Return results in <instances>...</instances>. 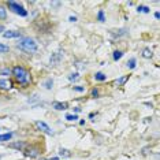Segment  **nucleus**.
<instances>
[{
	"label": "nucleus",
	"instance_id": "f257e3e1",
	"mask_svg": "<svg viewBox=\"0 0 160 160\" xmlns=\"http://www.w3.org/2000/svg\"><path fill=\"white\" fill-rule=\"evenodd\" d=\"M11 72H12V75L15 77V79L21 83V85L26 86V85H29V83L32 82V77H30V74H29V71L22 66H15L11 70Z\"/></svg>",
	"mask_w": 160,
	"mask_h": 160
},
{
	"label": "nucleus",
	"instance_id": "f03ea898",
	"mask_svg": "<svg viewBox=\"0 0 160 160\" xmlns=\"http://www.w3.org/2000/svg\"><path fill=\"white\" fill-rule=\"evenodd\" d=\"M18 47H19L21 49H23L25 52H29V53H34V52H37V49H38L37 42H36L33 38H30V37L21 38V41H19V44H18Z\"/></svg>",
	"mask_w": 160,
	"mask_h": 160
},
{
	"label": "nucleus",
	"instance_id": "7ed1b4c3",
	"mask_svg": "<svg viewBox=\"0 0 160 160\" xmlns=\"http://www.w3.org/2000/svg\"><path fill=\"white\" fill-rule=\"evenodd\" d=\"M7 6H8V8L11 10V11H14L15 14H18V15H21V17H26V15H28V11L25 10V7L21 6L19 3L8 2V3H7Z\"/></svg>",
	"mask_w": 160,
	"mask_h": 160
},
{
	"label": "nucleus",
	"instance_id": "20e7f679",
	"mask_svg": "<svg viewBox=\"0 0 160 160\" xmlns=\"http://www.w3.org/2000/svg\"><path fill=\"white\" fill-rule=\"evenodd\" d=\"M36 127L40 130V132H42V133H45V134H48V136H53V132L51 130V127L47 125L45 122H41V121H37L36 122Z\"/></svg>",
	"mask_w": 160,
	"mask_h": 160
},
{
	"label": "nucleus",
	"instance_id": "39448f33",
	"mask_svg": "<svg viewBox=\"0 0 160 160\" xmlns=\"http://www.w3.org/2000/svg\"><path fill=\"white\" fill-rule=\"evenodd\" d=\"M3 37L4 38H19L21 37V32L17 30H7L3 33Z\"/></svg>",
	"mask_w": 160,
	"mask_h": 160
},
{
	"label": "nucleus",
	"instance_id": "423d86ee",
	"mask_svg": "<svg viewBox=\"0 0 160 160\" xmlns=\"http://www.w3.org/2000/svg\"><path fill=\"white\" fill-rule=\"evenodd\" d=\"M12 88V82L10 81V79H0V89L3 90H10Z\"/></svg>",
	"mask_w": 160,
	"mask_h": 160
},
{
	"label": "nucleus",
	"instance_id": "0eeeda50",
	"mask_svg": "<svg viewBox=\"0 0 160 160\" xmlns=\"http://www.w3.org/2000/svg\"><path fill=\"white\" fill-rule=\"evenodd\" d=\"M52 107L58 111H64L68 108V104L67 103H60V101H53L52 103Z\"/></svg>",
	"mask_w": 160,
	"mask_h": 160
},
{
	"label": "nucleus",
	"instance_id": "6e6552de",
	"mask_svg": "<svg viewBox=\"0 0 160 160\" xmlns=\"http://www.w3.org/2000/svg\"><path fill=\"white\" fill-rule=\"evenodd\" d=\"M152 56H153V52H152L149 48H145L142 51V58H145V59H151Z\"/></svg>",
	"mask_w": 160,
	"mask_h": 160
},
{
	"label": "nucleus",
	"instance_id": "1a4fd4ad",
	"mask_svg": "<svg viewBox=\"0 0 160 160\" xmlns=\"http://www.w3.org/2000/svg\"><path fill=\"white\" fill-rule=\"evenodd\" d=\"M94 79H96V81H105V79H107V75H104L103 72H96V74H94Z\"/></svg>",
	"mask_w": 160,
	"mask_h": 160
},
{
	"label": "nucleus",
	"instance_id": "9d476101",
	"mask_svg": "<svg viewBox=\"0 0 160 160\" xmlns=\"http://www.w3.org/2000/svg\"><path fill=\"white\" fill-rule=\"evenodd\" d=\"M137 66V60H136V58H132V59H129V62H127V67L129 68H136Z\"/></svg>",
	"mask_w": 160,
	"mask_h": 160
},
{
	"label": "nucleus",
	"instance_id": "9b49d317",
	"mask_svg": "<svg viewBox=\"0 0 160 160\" xmlns=\"http://www.w3.org/2000/svg\"><path fill=\"white\" fill-rule=\"evenodd\" d=\"M12 133H6V134H0V141H8L11 140Z\"/></svg>",
	"mask_w": 160,
	"mask_h": 160
},
{
	"label": "nucleus",
	"instance_id": "f8f14e48",
	"mask_svg": "<svg viewBox=\"0 0 160 160\" xmlns=\"http://www.w3.org/2000/svg\"><path fill=\"white\" fill-rule=\"evenodd\" d=\"M37 155H38L37 148H33V149H30V151L26 152V156H30V158H34V156H37Z\"/></svg>",
	"mask_w": 160,
	"mask_h": 160
},
{
	"label": "nucleus",
	"instance_id": "ddd939ff",
	"mask_svg": "<svg viewBox=\"0 0 160 160\" xmlns=\"http://www.w3.org/2000/svg\"><path fill=\"white\" fill-rule=\"evenodd\" d=\"M122 56H123V52H122V51H115V52L112 53V58H114V60H115V62H116V60H119Z\"/></svg>",
	"mask_w": 160,
	"mask_h": 160
},
{
	"label": "nucleus",
	"instance_id": "4468645a",
	"mask_svg": "<svg viewBox=\"0 0 160 160\" xmlns=\"http://www.w3.org/2000/svg\"><path fill=\"white\" fill-rule=\"evenodd\" d=\"M127 79H129V75H125V77H122V78H119V79H116V85L118 86H122L123 83H125Z\"/></svg>",
	"mask_w": 160,
	"mask_h": 160
},
{
	"label": "nucleus",
	"instance_id": "2eb2a0df",
	"mask_svg": "<svg viewBox=\"0 0 160 160\" xmlns=\"http://www.w3.org/2000/svg\"><path fill=\"white\" fill-rule=\"evenodd\" d=\"M7 18V10L3 6H0V19H6Z\"/></svg>",
	"mask_w": 160,
	"mask_h": 160
},
{
	"label": "nucleus",
	"instance_id": "dca6fc26",
	"mask_svg": "<svg viewBox=\"0 0 160 160\" xmlns=\"http://www.w3.org/2000/svg\"><path fill=\"white\" fill-rule=\"evenodd\" d=\"M138 12H145V14H148L149 12V7L147 6H138Z\"/></svg>",
	"mask_w": 160,
	"mask_h": 160
},
{
	"label": "nucleus",
	"instance_id": "f3484780",
	"mask_svg": "<svg viewBox=\"0 0 160 160\" xmlns=\"http://www.w3.org/2000/svg\"><path fill=\"white\" fill-rule=\"evenodd\" d=\"M8 47L7 45H4L3 42H0V53H4V52H8Z\"/></svg>",
	"mask_w": 160,
	"mask_h": 160
},
{
	"label": "nucleus",
	"instance_id": "a211bd4d",
	"mask_svg": "<svg viewBox=\"0 0 160 160\" xmlns=\"http://www.w3.org/2000/svg\"><path fill=\"white\" fill-rule=\"evenodd\" d=\"M97 19H99L100 22H104V21H105V18H104V11H103V10H100L99 14H97Z\"/></svg>",
	"mask_w": 160,
	"mask_h": 160
},
{
	"label": "nucleus",
	"instance_id": "6ab92c4d",
	"mask_svg": "<svg viewBox=\"0 0 160 160\" xmlns=\"http://www.w3.org/2000/svg\"><path fill=\"white\" fill-rule=\"evenodd\" d=\"M66 119H67V121H70V122H72V121H77L78 116L77 115H72V114H67L66 115Z\"/></svg>",
	"mask_w": 160,
	"mask_h": 160
},
{
	"label": "nucleus",
	"instance_id": "aec40b11",
	"mask_svg": "<svg viewBox=\"0 0 160 160\" xmlns=\"http://www.w3.org/2000/svg\"><path fill=\"white\" fill-rule=\"evenodd\" d=\"M78 78H79L78 72H74V74H70V75H68V79H70V81H77Z\"/></svg>",
	"mask_w": 160,
	"mask_h": 160
},
{
	"label": "nucleus",
	"instance_id": "412c9836",
	"mask_svg": "<svg viewBox=\"0 0 160 160\" xmlns=\"http://www.w3.org/2000/svg\"><path fill=\"white\" fill-rule=\"evenodd\" d=\"M52 85H53V81H52L51 78L45 81V88H47V89H51V88H52Z\"/></svg>",
	"mask_w": 160,
	"mask_h": 160
},
{
	"label": "nucleus",
	"instance_id": "4be33fe9",
	"mask_svg": "<svg viewBox=\"0 0 160 160\" xmlns=\"http://www.w3.org/2000/svg\"><path fill=\"white\" fill-rule=\"evenodd\" d=\"M74 90H75V92H83L85 88H82V86H74Z\"/></svg>",
	"mask_w": 160,
	"mask_h": 160
},
{
	"label": "nucleus",
	"instance_id": "5701e85b",
	"mask_svg": "<svg viewBox=\"0 0 160 160\" xmlns=\"http://www.w3.org/2000/svg\"><path fill=\"white\" fill-rule=\"evenodd\" d=\"M59 155H67V156H70V153H68L66 149H60V151H59Z\"/></svg>",
	"mask_w": 160,
	"mask_h": 160
},
{
	"label": "nucleus",
	"instance_id": "b1692460",
	"mask_svg": "<svg viewBox=\"0 0 160 160\" xmlns=\"http://www.w3.org/2000/svg\"><path fill=\"white\" fill-rule=\"evenodd\" d=\"M92 96H93V97H97V96H99V92H97V89H92Z\"/></svg>",
	"mask_w": 160,
	"mask_h": 160
},
{
	"label": "nucleus",
	"instance_id": "393cba45",
	"mask_svg": "<svg viewBox=\"0 0 160 160\" xmlns=\"http://www.w3.org/2000/svg\"><path fill=\"white\" fill-rule=\"evenodd\" d=\"M10 72H11V70H7V68H4V70L2 71V74H3V75H6V74H10Z\"/></svg>",
	"mask_w": 160,
	"mask_h": 160
},
{
	"label": "nucleus",
	"instance_id": "a878e982",
	"mask_svg": "<svg viewBox=\"0 0 160 160\" xmlns=\"http://www.w3.org/2000/svg\"><path fill=\"white\" fill-rule=\"evenodd\" d=\"M70 21H71V22H75V21H77V18H75V17H70Z\"/></svg>",
	"mask_w": 160,
	"mask_h": 160
},
{
	"label": "nucleus",
	"instance_id": "bb28decb",
	"mask_svg": "<svg viewBox=\"0 0 160 160\" xmlns=\"http://www.w3.org/2000/svg\"><path fill=\"white\" fill-rule=\"evenodd\" d=\"M155 18H156V19H159V18H160V14H159V12H155Z\"/></svg>",
	"mask_w": 160,
	"mask_h": 160
},
{
	"label": "nucleus",
	"instance_id": "cd10ccee",
	"mask_svg": "<svg viewBox=\"0 0 160 160\" xmlns=\"http://www.w3.org/2000/svg\"><path fill=\"white\" fill-rule=\"evenodd\" d=\"M2 32H4V28H3L2 25H0V33H2Z\"/></svg>",
	"mask_w": 160,
	"mask_h": 160
},
{
	"label": "nucleus",
	"instance_id": "c85d7f7f",
	"mask_svg": "<svg viewBox=\"0 0 160 160\" xmlns=\"http://www.w3.org/2000/svg\"><path fill=\"white\" fill-rule=\"evenodd\" d=\"M41 160H45V159H41Z\"/></svg>",
	"mask_w": 160,
	"mask_h": 160
}]
</instances>
